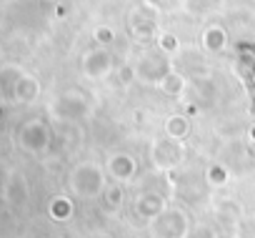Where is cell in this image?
Returning <instances> with one entry per match:
<instances>
[{"instance_id": "obj_1", "label": "cell", "mask_w": 255, "mask_h": 238, "mask_svg": "<svg viewBox=\"0 0 255 238\" xmlns=\"http://www.w3.org/2000/svg\"><path fill=\"white\" fill-rule=\"evenodd\" d=\"M173 73V58L165 55L163 50H145L135 65H133V75L135 80L140 83H148V85H160L168 75Z\"/></svg>"}, {"instance_id": "obj_2", "label": "cell", "mask_w": 255, "mask_h": 238, "mask_svg": "<svg viewBox=\"0 0 255 238\" xmlns=\"http://www.w3.org/2000/svg\"><path fill=\"white\" fill-rule=\"evenodd\" d=\"M160 10L143 3L130 13V35L138 43H155L160 35Z\"/></svg>"}, {"instance_id": "obj_3", "label": "cell", "mask_w": 255, "mask_h": 238, "mask_svg": "<svg viewBox=\"0 0 255 238\" xmlns=\"http://www.w3.org/2000/svg\"><path fill=\"white\" fill-rule=\"evenodd\" d=\"M70 183H73V191L80 193V196H85V198L98 196V193L103 191V186H105L100 168L93 166V163H83V166H78V168L73 171Z\"/></svg>"}, {"instance_id": "obj_4", "label": "cell", "mask_w": 255, "mask_h": 238, "mask_svg": "<svg viewBox=\"0 0 255 238\" xmlns=\"http://www.w3.org/2000/svg\"><path fill=\"white\" fill-rule=\"evenodd\" d=\"M80 65H83V73H85L88 78L100 80V78H105V75L113 70V65H115V55H113L108 48L95 45V48H90L88 53H83Z\"/></svg>"}, {"instance_id": "obj_5", "label": "cell", "mask_w": 255, "mask_h": 238, "mask_svg": "<svg viewBox=\"0 0 255 238\" xmlns=\"http://www.w3.org/2000/svg\"><path fill=\"white\" fill-rule=\"evenodd\" d=\"M185 226H188V221H185V216L180 211H165V213L155 216L153 233H155V238H163L165 231H168L170 238H180L185 233Z\"/></svg>"}, {"instance_id": "obj_6", "label": "cell", "mask_w": 255, "mask_h": 238, "mask_svg": "<svg viewBox=\"0 0 255 238\" xmlns=\"http://www.w3.org/2000/svg\"><path fill=\"white\" fill-rule=\"evenodd\" d=\"M200 45L208 50V53H220L225 45H228V30L218 23H210L203 28L200 33Z\"/></svg>"}, {"instance_id": "obj_7", "label": "cell", "mask_w": 255, "mask_h": 238, "mask_svg": "<svg viewBox=\"0 0 255 238\" xmlns=\"http://www.w3.org/2000/svg\"><path fill=\"white\" fill-rule=\"evenodd\" d=\"M153 156H155L158 166H175L183 158V148L175 141H160V143H155Z\"/></svg>"}, {"instance_id": "obj_8", "label": "cell", "mask_w": 255, "mask_h": 238, "mask_svg": "<svg viewBox=\"0 0 255 238\" xmlns=\"http://www.w3.org/2000/svg\"><path fill=\"white\" fill-rule=\"evenodd\" d=\"M110 173H113L118 181H128V178L135 173V163H133V158H130V156H125V153L113 156V158H110Z\"/></svg>"}, {"instance_id": "obj_9", "label": "cell", "mask_w": 255, "mask_h": 238, "mask_svg": "<svg viewBox=\"0 0 255 238\" xmlns=\"http://www.w3.org/2000/svg\"><path fill=\"white\" fill-rule=\"evenodd\" d=\"M15 95H18L20 100H33V98L38 95V83H35V78H30V75H23V78L18 80Z\"/></svg>"}, {"instance_id": "obj_10", "label": "cell", "mask_w": 255, "mask_h": 238, "mask_svg": "<svg viewBox=\"0 0 255 238\" xmlns=\"http://www.w3.org/2000/svg\"><path fill=\"white\" fill-rule=\"evenodd\" d=\"M135 208L145 216H160V208H163V201L158 196H143L135 201Z\"/></svg>"}, {"instance_id": "obj_11", "label": "cell", "mask_w": 255, "mask_h": 238, "mask_svg": "<svg viewBox=\"0 0 255 238\" xmlns=\"http://www.w3.org/2000/svg\"><path fill=\"white\" fill-rule=\"evenodd\" d=\"M155 45H158V50H163L165 55H175V53L180 50V40H178V35H173V33H165V30L158 35Z\"/></svg>"}, {"instance_id": "obj_12", "label": "cell", "mask_w": 255, "mask_h": 238, "mask_svg": "<svg viewBox=\"0 0 255 238\" xmlns=\"http://www.w3.org/2000/svg\"><path fill=\"white\" fill-rule=\"evenodd\" d=\"M183 85H185L183 75H180L178 70H173V73H170V75H168V78H165V80L158 85V88H160V90H165L168 95H178V93L183 90Z\"/></svg>"}, {"instance_id": "obj_13", "label": "cell", "mask_w": 255, "mask_h": 238, "mask_svg": "<svg viewBox=\"0 0 255 238\" xmlns=\"http://www.w3.org/2000/svg\"><path fill=\"white\" fill-rule=\"evenodd\" d=\"M188 133V121L180 115H173L170 121H168V136L170 138H183Z\"/></svg>"}, {"instance_id": "obj_14", "label": "cell", "mask_w": 255, "mask_h": 238, "mask_svg": "<svg viewBox=\"0 0 255 238\" xmlns=\"http://www.w3.org/2000/svg\"><path fill=\"white\" fill-rule=\"evenodd\" d=\"M188 5L195 13H210V10H218L223 5V0H188Z\"/></svg>"}, {"instance_id": "obj_15", "label": "cell", "mask_w": 255, "mask_h": 238, "mask_svg": "<svg viewBox=\"0 0 255 238\" xmlns=\"http://www.w3.org/2000/svg\"><path fill=\"white\" fill-rule=\"evenodd\" d=\"M93 38H95V43H98V45L108 48V45L113 43V38H115V35H113V30H110V28L100 25V28H95V30H93Z\"/></svg>"}, {"instance_id": "obj_16", "label": "cell", "mask_w": 255, "mask_h": 238, "mask_svg": "<svg viewBox=\"0 0 255 238\" xmlns=\"http://www.w3.org/2000/svg\"><path fill=\"white\" fill-rule=\"evenodd\" d=\"M53 208H55V216H58V213H70V203H68V201H55Z\"/></svg>"}]
</instances>
